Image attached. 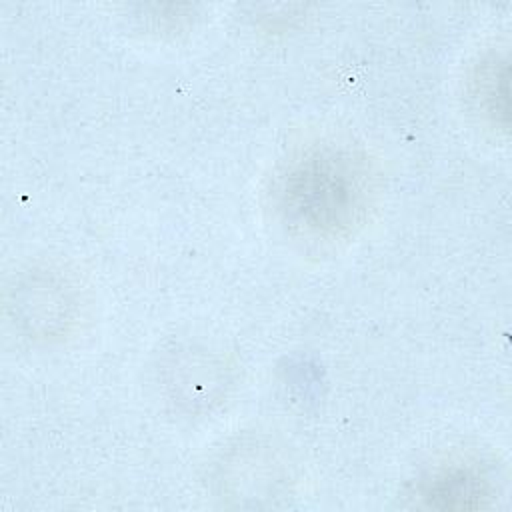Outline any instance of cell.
Masks as SVG:
<instances>
[{
  "mask_svg": "<svg viewBox=\"0 0 512 512\" xmlns=\"http://www.w3.org/2000/svg\"><path fill=\"white\" fill-rule=\"evenodd\" d=\"M276 198L292 232L312 240H336L364 222L372 174L360 154L342 146H320L288 166Z\"/></svg>",
  "mask_w": 512,
  "mask_h": 512,
  "instance_id": "1",
  "label": "cell"
},
{
  "mask_svg": "<svg viewBox=\"0 0 512 512\" xmlns=\"http://www.w3.org/2000/svg\"><path fill=\"white\" fill-rule=\"evenodd\" d=\"M474 98L478 108L492 120V124L508 128V62L496 52L486 56L472 78Z\"/></svg>",
  "mask_w": 512,
  "mask_h": 512,
  "instance_id": "3",
  "label": "cell"
},
{
  "mask_svg": "<svg viewBox=\"0 0 512 512\" xmlns=\"http://www.w3.org/2000/svg\"><path fill=\"white\" fill-rule=\"evenodd\" d=\"M422 498L432 508H482L492 498V484L490 478L476 466H452L436 472L424 484Z\"/></svg>",
  "mask_w": 512,
  "mask_h": 512,
  "instance_id": "2",
  "label": "cell"
}]
</instances>
